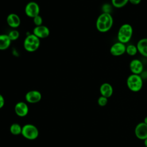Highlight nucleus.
Returning <instances> with one entry per match:
<instances>
[{
    "label": "nucleus",
    "instance_id": "19",
    "mask_svg": "<svg viewBox=\"0 0 147 147\" xmlns=\"http://www.w3.org/2000/svg\"><path fill=\"white\" fill-rule=\"evenodd\" d=\"M126 53L131 56H135L138 53L137 46L133 44H129L126 47Z\"/></svg>",
    "mask_w": 147,
    "mask_h": 147
},
{
    "label": "nucleus",
    "instance_id": "10",
    "mask_svg": "<svg viewBox=\"0 0 147 147\" xmlns=\"http://www.w3.org/2000/svg\"><path fill=\"white\" fill-rule=\"evenodd\" d=\"M129 69L131 74L141 75L144 71V64L141 60L134 59L130 62Z\"/></svg>",
    "mask_w": 147,
    "mask_h": 147
},
{
    "label": "nucleus",
    "instance_id": "9",
    "mask_svg": "<svg viewBox=\"0 0 147 147\" xmlns=\"http://www.w3.org/2000/svg\"><path fill=\"white\" fill-rule=\"evenodd\" d=\"M134 133L137 138L141 140L147 138V125L142 122L138 123L134 129Z\"/></svg>",
    "mask_w": 147,
    "mask_h": 147
},
{
    "label": "nucleus",
    "instance_id": "4",
    "mask_svg": "<svg viewBox=\"0 0 147 147\" xmlns=\"http://www.w3.org/2000/svg\"><path fill=\"white\" fill-rule=\"evenodd\" d=\"M24 49L29 52L37 51L40 45V40L34 34H30L28 35L24 41Z\"/></svg>",
    "mask_w": 147,
    "mask_h": 147
},
{
    "label": "nucleus",
    "instance_id": "3",
    "mask_svg": "<svg viewBox=\"0 0 147 147\" xmlns=\"http://www.w3.org/2000/svg\"><path fill=\"white\" fill-rule=\"evenodd\" d=\"M127 88L133 92L140 91L143 86V79L140 75H130L126 79Z\"/></svg>",
    "mask_w": 147,
    "mask_h": 147
},
{
    "label": "nucleus",
    "instance_id": "24",
    "mask_svg": "<svg viewBox=\"0 0 147 147\" xmlns=\"http://www.w3.org/2000/svg\"><path fill=\"white\" fill-rule=\"evenodd\" d=\"M5 105V99L2 94H0V109H2Z\"/></svg>",
    "mask_w": 147,
    "mask_h": 147
},
{
    "label": "nucleus",
    "instance_id": "8",
    "mask_svg": "<svg viewBox=\"0 0 147 147\" xmlns=\"http://www.w3.org/2000/svg\"><path fill=\"white\" fill-rule=\"evenodd\" d=\"M25 98L26 101L29 103H37L41 100L42 95L39 91L33 90L27 92L25 94Z\"/></svg>",
    "mask_w": 147,
    "mask_h": 147
},
{
    "label": "nucleus",
    "instance_id": "2",
    "mask_svg": "<svg viewBox=\"0 0 147 147\" xmlns=\"http://www.w3.org/2000/svg\"><path fill=\"white\" fill-rule=\"evenodd\" d=\"M133 34L132 26L127 23L123 24L119 27L117 33L118 41L126 44L130 41Z\"/></svg>",
    "mask_w": 147,
    "mask_h": 147
},
{
    "label": "nucleus",
    "instance_id": "13",
    "mask_svg": "<svg viewBox=\"0 0 147 147\" xmlns=\"http://www.w3.org/2000/svg\"><path fill=\"white\" fill-rule=\"evenodd\" d=\"M6 22L10 27L17 28L21 24V19L17 14L11 13L7 16Z\"/></svg>",
    "mask_w": 147,
    "mask_h": 147
},
{
    "label": "nucleus",
    "instance_id": "15",
    "mask_svg": "<svg viewBox=\"0 0 147 147\" xmlns=\"http://www.w3.org/2000/svg\"><path fill=\"white\" fill-rule=\"evenodd\" d=\"M138 52L142 56L147 57V38L139 40L136 44Z\"/></svg>",
    "mask_w": 147,
    "mask_h": 147
},
{
    "label": "nucleus",
    "instance_id": "23",
    "mask_svg": "<svg viewBox=\"0 0 147 147\" xmlns=\"http://www.w3.org/2000/svg\"><path fill=\"white\" fill-rule=\"evenodd\" d=\"M102 13H110L111 11V6L108 3H105L102 6Z\"/></svg>",
    "mask_w": 147,
    "mask_h": 147
},
{
    "label": "nucleus",
    "instance_id": "27",
    "mask_svg": "<svg viewBox=\"0 0 147 147\" xmlns=\"http://www.w3.org/2000/svg\"><path fill=\"white\" fill-rule=\"evenodd\" d=\"M144 145H145V147H147V138L144 140Z\"/></svg>",
    "mask_w": 147,
    "mask_h": 147
},
{
    "label": "nucleus",
    "instance_id": "11",
    "mask_svg": "<svg viewBox=\"0 0 147 147\" xmlns=\"http://www.w3.org/2000/svg\"><path fill=\"white\" fill-rule=\"evenodd\" d=\"M14 111L16 115L20 117L26 116L29 113V107L24 102H18L14 106Z\"/></svg>",
    "mask_w": 147,
    "mask_h": 147
},
{
    "label": "nucleus",
    "instance_id": "12",
    "mask_svg": "<svg viewBox=\"0 0 147 147\" xmlns=\"http://www.w3.org/2000/svg\"><path fill=\"white\" fill-rule=\"evenodd\" d=\"M33 34L40 39L45 38L49 36L50 31L47 26L42 25L40 26H35L33 30Z\"/></svg>",
    "mask_w": 147,
    "mask_h": 147
},
{
    "label": "nucleus",
    "instance_id": "6",
    "mask_svg": "<svg viewBox=\"0 0 147 147\" xmlns=\"http://www.w3.org/2000/svg\"><path fill=\"white\" fill-rule=\"evenodd\" d=\"M40 6L38 4L34 1H30L28 2L25 7V13L26 15L33 18L40 14Z\"/></svg>",
    "mask_w": 147,
    "mask_h": 147
},
{
    "label": "nucleus",
    "instance_id": "14",
    "mask_svg": "<svg viewBox=\"0 0 147 147\" xmlns=\"http://www.w3.org/2000/svg\"><path fill=\"white\" fill-rule=\"evenodd\" d=\"M99 92L102 96L109 98L113 95V88L110 83H103L100 86Z\"/></svg>",
    "mask_w": 147,
    "mask_h": 147
},
{
    "label": "nucleus",
    "instance_id": "26",
    "mask_svg": "<svg viewBox=\"0 0 147 147\" xmlns=\"http://www.w3.org/2000/svg\"><path fill=\"white\" fill-rule=\"evenodd\" d=\"M144 122L145 123L146 125H147V116H146L144 118Z\"/></svg>",
    "mask_w": 147,
    "mask_h": 147
},
{
    "label": "nucleus",
    "instance_id": "5",
    "mask_svg": "<svg viewBox=\"0 0 147 147\" xmlns=\"http://www.w3.org/2000/svg\"><path fill=\"white\" fill-rule=\"evenodd\" d=\"M21 134L27 140H34L38 137L39 131L35 125L27 123L22 126Z\"/></svg>",
    "mask_w": 147,
    "mask_h": 147
},
{
    "label": "nucleus",
    "instance_id": "17",
    "mask_svg": "<svg viewBox=\"0 0 147 147\" xmlns=\"http://www.w3.org/2000/svg\"><path fill=\"white\" fill-rule=\"evenodd\" d=\"M22 128V126H21L19 123H13L10 125L9 130L11 134L14 136H18L21 134Z\"/></svg>",
    "mask_w": 147,
    "mask_h": 147
},
{
    "label": "nucleus",
    "instance_id": "18",
    "mask_svg": "<svg viewBox=\"0 0 147 147\" xmlns=\"http://www.w3.org/2000/svg\"><path fill=\"white\" fill-rule=\"evenodd\" d=\"M111 2L113 7L120 9L125 7L129 2V0H111Z\"/></svg>",
    "mask_w": 147,
    "mask_h": 147
},
{
    "label": "nucleus",
    "instance_id": "20",
    "mask_svg": "<svg viewBox=\"0 0 147 147\" xmlns=\"http://www.w3.org/2000/svg\"><path fill=\"white\" fill-rule=\"evenodd\" d=\"M10 40L12 41H15L17 40L20 36V33L18 32V30H11L9 34H7Z\"/></svg>",
    "mask_w": 147,
    "mask_h": 147
},
{
    "label": "nucleus",
    "instance_id": "21",
    "mask_svg": "<svg viewBox=\"0 0 147 147\" xmlns=\"http://www.w3.org/2000/svg\"><path fill=\"white\" fill-rule=\"evenodd\" d=\"M108 102V98L103 96H100L98 98V104L99 105V106H101V107H104L105 106Z\"/></svg>",
    "mask_w": 147,
    "mask_h": 147
},
{
    "label": "nucleus",
    "instance_id": "25",
    "mask_svg": "<svg viewBox=\"0 0 147 147\" xmlns=\"http://www.w3.org/2000/svg\"><path fill=\"white\" fill-rule=\"evenodd\" d=\"M141 2V0H129V3H130L132 5H134L140 4Z\"/></svg>",
    "mask_w": 147,
    "mask_h": 147
},
{
    "label": "nucleus",
    "instance_id": "22",
    "mask_svg": "<svg viewBox=\"0 0 147 147\" xmlns=\"http://www.w3.org/2000/svg\"><path fill=\"white\" fill-rule=\"evenodd\" d=\"M33 20V23L36 25V26H40L42 25V18L40 16V14L34 17Z\"/></svg>",
    "mask_w": 147,
    "mask_h": 147
},
{
    "label": "nucleus",
    "instance_id": "7",
    "mask_svg": "<svg viewBox=\"0 0 147 147\" xmlns=\"http://www.w3.org/2000/svg\"><path fill=\"white\" fill-rule=\"evenodd\" d=\"M126 45L121 42L114 43L110 48V54L114 56H120L126 53Z\"/></svg>",
    "mask_w": 147,
    "mask_h": 147
},
{
    "label": "nucleus",
    "instance_id": "16",
    "mask_svg": "<svg viewBox=\"0 0 147 147\" xmlns=\"http://www.w3.org/2000/svg\"><path fill=\"white\" fill-rule=\"evenodd\" d=\"M11 41L10 40L7 34H0V50H6L10 45Z\"/></svg>",
    "mask_w": 147,
    "mask_h": 147
},
{
    "label": "nucleus",
    "instance_id": "1",
    "mask_svg": "<svg viewBox=\"0 0 147 147\" xmlns=\"http://www.w3.org/2000/svg\"><path fill=\"white\" fill-rule=\"evenodd\" d=\"M113 25V18L110 13H102L96 21V29L100 33L109 32Z\"/></svg>",
    "mask_w": 147,
    "mask_h": 147
}]
</instances>
